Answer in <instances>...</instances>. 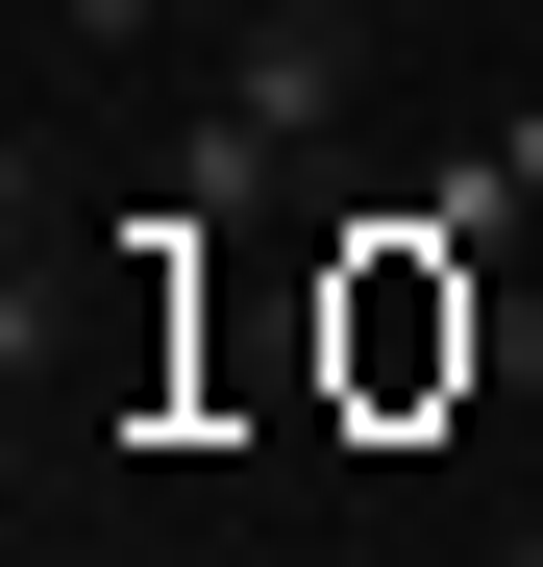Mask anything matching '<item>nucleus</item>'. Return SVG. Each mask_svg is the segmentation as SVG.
<instances>
[{
	"label": "nucleus",
	"mask_w": 543,
	"mask_h": 567,
	"mask_svg": "<svg viewBox=\"0 0 543 567\" xmlns=\"http://www.w3.org/2000/svg\"><path fill=\"white\" fill-rule=\"evenodd\" d=\"M346 100H371V0H247L223 100L173 124V173H148V198H173V223H247V198H272V173H297Z\"/></svg>",
	"instance_id": "f257e3e1"
},
{
	"label": "nucleus",
	"mask_w": 543,
	"mask_h": 567,
	"mask_svg": "<svg viewBox=\"0 0 543 567\" xmlns=\"http://www.w3.org/2000/svg\"><path fill=\"white\" fill-rule=\"evenodd\" d=\"M494 223H543V100H519L494 148H444V173H420V198H371V223H346V247H371V271H470Z\"/></svg>",
	"instance_id": "f03ea898"
},
{
	"label": "nucleus",
	"mask_w": 543,
	"mask_h": 567,
	"mask_svg": "<svg viewBox=\"0 0 543 567\" xmlns=\"http://www.w3.org/2000/svg\"><path fill=\"white\" fill-rule=\"evenodd\" d=\"M173 25V0H50V50H148Z\"/></svg>",
	"instance_id": "7ed1b4c3"
}]
</instances>
